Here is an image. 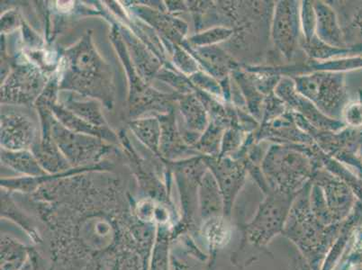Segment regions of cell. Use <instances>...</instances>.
Listing matches in <instances>:
<instances>
[{"mask_svg":"<svg viewBox=\"0 0 362 270\" xmlns=\"http://www.w3.org/2000/svg\"><path fill=\"white\" fill-rule=\"evenodd\" d=\"M259 204L255 216L239 227L241 243L231 254V262L240 269L256 262L263 254H269L268 245L283 235L293 201L297 194L269 190Z\"/></svg>","mask_w":362,"mask_h":270,"instance_id":"cell-1","label":"cell"},{"mask_svg":"<svg viewBox=\"0 0 362 270\" xmlns=\"http://www.w3.org/2000/svg\"><path fill=\"white\" fill-rule=\"evenodd\" d=\"M311 187L310 181L298 191L282 235L291 240L313 270H321L344 223L327 226L315 217L310 205Z\"/></svg>","mask_w":362,"mask_h":270,"instance_id":"cell-2","label":"cell"},{"mask_svg":"<svg viewBox=\"0 0 362 270\" xmlns=\"http://www.w3.org/2000/svg\"><path fill=\"white\" fill-rule=\"evenodd\" d=\"M314 144L269 146L261 166L269 189L298 194L310 182L319 169L313 154Z\"/></svg>","mask_w":362,"mask_h":270,"instance_id":"cell-3","label":"cell"},{"mask_svg":"<svg viewBox=\"0 0 362 270\" xmlns=\"http://www.w3.org/2000/svg\"><path fill=\"white\" fill-rule=\"evenodd\" d=\"M299 94L327 117L341 120L350 102L346 77L342 72L315 71L291 77Z\"/></svg>","mask_w":362,"mask_h":270,"instance_id":"cell-4","label":"cell"},{"mask_svg":"<svg viewBox=\"0 0 362 270\" xmlns=\"http://www.w3.org/2000/svg\"><path fill=\"white\" fill-rule=\"evenodd\" d=\"M300 1L275 2L271 24V42L275 51L289 64L301 51Z\"/></svg>","mask_w":362,"mask_h":270,"instance_id":"cell-5","label":"cell"},{"mask_svg":"<svg viewBox=\"0 0 362 270\" xmlns=\"http://www.w3.org/2000/svg\"><path fill=\"white\" fill-rule=\"evenodd\" d=\"M204 163L221 191L223 215L232 219L233 206L248 177L245 163L231 157H206Z\"/></svg>","mask_w":362,"mask_h":270,"instance_id":"cell-6","label":"cell"},{"mask_svg":"<svg viewBox=\"0 0 362 270\" xmlns=\"http://www.w3.org/2000/svg\"><path fill=\"white\" fill-rule=\"evenodd\" d=\"M274 93L287 105L288 110L301 115L319 131H339L347 127L344 122L332 119L322 113L308 98L299 94L291 77L283 76Z\"/></svg>","mask_w":362,"mask_h":270,"instance_id":"cell-7","label":"cell"},{"mask_svg":"<svg viewBox=\"0 0 362 270\" xmlns=\"http://www.w3.org/2000/svg\"><path fill=\"white\" fill-rule=\"evenodd\" d=\"M311 181L321 187L334 222L341 223L346 221L358 202L351 187L324 169L315 171Z\"/></svg>","mask_w":362,"mask_h":270,"instance_id":"cell-8","label":"cell"},{"mask_svg":"<svg viewBox=\"0 0 362 270\" xmlns=\"http://www.w3.org/2000/svg\"><path fill=\"white\" fill-rule=\"evenodd\" d=\"M257 141L269 143L286 144V146H312L315 143L308 134L303 131L296 124L292 112L267 124H261L255 131Z\"/></svg>","mask_w":362,"mask_h":270,"instance_id":"cell-9","label":"cell"},{"mask_svg":"<svg viewBox=\"0 0 362 270\" xmlns=\"http://www.w3.org/2000/svg\"><path fill=\"white\" fill-rule=\"evenodd\" d=\"M317 16V36L325 44L337 48H348L340 21L334 6L328 1H314Z\"/></svg>","mask_w":362,"mask_h":270,"instance_id":"cell-10","label":"cell"},{"mask_svg":"<svg viewBox=\"0 0 362 270\" xmlns=\"http://www.w3.org/2000/svg\"><path fill=\"white\" fill-rule=\"evenodd\" d=\"M202 235L209 252V270L215 264L217 254L228 245L233 236L232 219L217 216L204 221L200 226Z\"/></svg>","mask_w":362,"mask_h":270,"instance_id":"cell-11","label":"cell"},{"mask_svg":"<svg viewBox=\"0 0 362 270\" xmlns=\"http://www.w3.org/2000/svg\"><path fill=\"white\" fill-rule=\"evenodd\" d=\"M348 47L362 45V1H332Z\"/></svg>","mask_w":362,"mask_h":270,"instance_id":"cell-12","label":"cell"},{"mask_svg":"<svg viewBox=\"0 0 362 270\" xmlns=\"http://www.w3.org/2000/svg\"><path fill=\"white\" fill-rule=\"evenodd\" d=\"M200 222L223 215V199L215 177L209 169L204 174L199 186Z\"/></svg>","mask_w":362,"mask_h":270,"instance_id":"cell-13","label":"cell"},{"mask_svg":"<svg viewBox=\"0 0 362 270\" xmlns=\"http://www.w3.org/2000/svg\"><path fill=\"white\" fill-rule=\"evenodd\" d=\"M0 270H21L31 259V250L11 236L1 235Z\"/></svg>","mask_w":362,"mask_h":270,"instance_id":"cell-14","label":"cell"},{"mask_svg":"<svg viewBox=\"0 0 362 270\" xmlns=\"http://www.w3.org/2000/svg\"><path fill=\"white\" fill-rule=\"evenodd\" d=\"M233 80L241 90L243 98H245L247 110L257 121L262 123L263 104L265 97L261 92L257 90L255 84L250 80L248 76L243 67L233 72L231 74Z\"/></svg>","mask_w":362,"mask_h":270,"instance_id":"cell-15","label":"cell"},{"mask_svg":"<svg viewBox=\"0 0 362 270\" xmlns=\"http://www.w3.org/2000/svg\"><path fill=\"white\" fill-rule=\"evenodd\" d=\"M233 34L235 32L233 28H226V26H216V28H209V30L197 35L193 41L196 45L202 46V48L210 47V46L226 44L227 42L231 40Z\"/></svg>","mask_w":362,"mask_h":270,"instance_id":"cell-16","label":"cell"},{"mask_svg":"<svg viewBox=\"0 0 362 270\" xmlns=\"http://www.w3.org/2000/svg\"><path fill=\"white\" fill-rule=\"evenodd\" d=\"M300 24L303 41H311L317 36V16L314 1H300Z\"/></svg>","mask_w":362,"mask_h":270,"instance_id":"cell-17","label":"cell"},{"mask_svg":"<svg viewBox=\"0 0 362 270\" xmlns=\"http://www.w3.org/2000/svg\"><path fill=\"white\" fill-rule=\"evenodd\" d=\"M226 129L213 123H209L202 138V149L206 157H219L221 153L223 133Z\"/></svg>","mask_w":362,"mask_h":270,"instance_id":"cell-18","label":"cell"},{"mask_svg":"<svg viewBox=\"0 0 362 270\" xmlns=\"http://www.w3.org/2000/svg\"><path fill=\"white\" fill-rule=\"evenodd\" d=\"M249 134H246L239 128H227L223 133L221 153L219 157H233L241 149Z\"/></svg>","mask_w":362,"mask_h":270,"instance_id":"cell-19","label":"cell"},{"mask_svg":"<svg viewBox=\"0 0 362 270\" xmlns=\"http://www.w3.org/2000/svg\"><path fill=\"white\" fill-rule=\"evenodd\" d=\"M288 111L287 105L275 93L267 95L263 104L261 124L269 123L282 117Z\"/></svg>","mask_w":362,"mask_h":270,"instance_id":"cell-20","label":"cell"},{"mask_svg":"<svg viewBox=\"0 0 362 270\" xmlns=\"http://www.w3.org/2000/svg\"><path fill=\"white\" fill-rule=\"evenodd\" d=\"M341 121L352 129H362V91L358 100L349 102L345 107Z\"/></svg>","mask_w":362,"mask_h":270,"instance_id":"cell-21","label":"cell"},{"mask_svg":"<svg viewBox=\"0 0 362 270\" xmlns=\"http://www.w3.org/2000/svg\"><path fill=\"white\" fill-rule=\"evenodd\" d=\"M111 270H140L138 262L134 257L123 255L117 259Z\"/></svg>","mask_w":362,"mask_h":270,"instance_id":"cell-22","label":"cell"},{"mask_svg":"<svg viewBox=\"0 0 362 270\" xmlns=\"http://www.w3.org/2000/svg\"><path fill=\"white\" fill-rule=\"evenodd\" d=\"M84 270H104L102 269V266L100 263H91L90 266H88Z\"/></svg>","mask_w":362,"mask_h":270,"instance_id":"cell-23","label":"cell"},{"mask_svg":"<svg viewBox=\"0 0 362 270\" xmlns=\"http://www.w3.org/2000/svg\"><path fill=\"white\" fill-rule=\"evenodd\" d=\"M21 270H35L34 266H33V263L31 262V259H30V262H29L28 264L26 265L25 266V268L21 269Z\"/></svg>","mask_w":362,"mask_h":270,"instance_id":"cell-24","label":"cell"}]
</instances>
